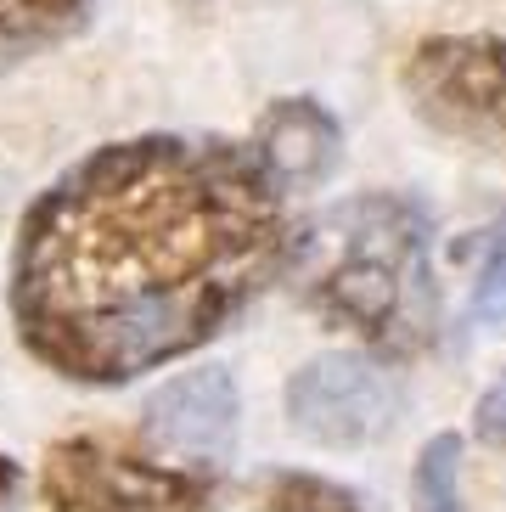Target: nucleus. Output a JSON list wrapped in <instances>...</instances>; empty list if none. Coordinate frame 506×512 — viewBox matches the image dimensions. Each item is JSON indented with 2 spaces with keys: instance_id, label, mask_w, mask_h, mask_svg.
<instances>
[{
  "instance_id": "7",
  "label": "nucleus",
  "mask_w": 506,
  "mask_h": 512,
  "mask_svg": "<svg viewBox=\"0 0 506 512\" xmlns=\"http://www.w3.org/2000/svg\"><path fill=\"white\" fill-rule=\"evenodd\" d=\"M338 147H343V130L327 107L315 102H276L259 124V141H253V158L265 164V175L282 192L293 186H315L327 181L332 164H338Z\"/></svg>"
},
{
  "instance_id": "2",
  "label": "nucleus",
  "mask_w": 506,
  "mask_h": 512,
  "mask_svg": "<svg viewBox=\"0 0 506 512\" xmlns=\"http://www.w3.org/2000/svg\"><path fill=\"white\" fill-rule=\"evenodd\" d=\"M310 304L383 355L428 349L439 327V293L422 214L400 197L343 203L315 237Z\"/></svg>"
},
{
  "instance_id": "9",
  "label": "nucleus",
  "mask_w": 506,
  "mask_h": 512,
  "mask_svg": "<svg viewBox=\"0 0 506 512\" xmlns=\"http://www.w3.org/2000/svg\"><path fill=\"white\" fill-rule=\"evenodd\" d=\"M456 467H462V439L456 434H439L422 445L417 456V512H462V496H456Z\"/></svg>"
},
{
  "instance_id": "13",
  "label": "nucleus",
  "mask_w": 506,
  "mask_h": 512,
  "mask_svg": "<svg viewBox=\"0 0 506 512\" xmlns=\"http://www.w3.org/2000/svg\"><path fill=\"white\" fill-rule=\"evenodd\" d=\"M12 484H17V467L6 462V456H0V496H6V490H12Z\"/></svg>"
},
{
  "instance_id": "3",
  "label": "nucleus",
  "mask_w": 506,
  "mask_h": 512,
  "mask_svg": "<svg viewBox=\"0 0 506 512\" xmlns=\"http://www.w3.org/2000/svg\"><path fill=\"white\" fill-rule=\"evenodd\" d=\"M405 91L417 113L484 152H506V40L495 34H439L411 51Z\"/></svg>"
},
{
  "instance_id": "1",
  "label": "nucleus",
  "mask_w": 506,
  "mask_h": 512,
  "mask_svg": "<svg viewBox=\"0 0 506 512\" xmlns=\"http://www.w3.org/2000/svg\"><path fill=\"white\" fill-rule=\"evenodd\" d=\"M282 259V186L253 152L169 136L102 147L23 220L17 332L57 372L124 383L209 344Z\"/></svg>"
},
{
  "instance_id": "11",
  "label": "nucleus",
  "mask_w": 506,
  "mask_h": 512,
  "mask_svg": "<svg viewBox=\"0 0 506 512\" xmlns=\"http://www.w3.org/2000/svg\"><path fill=\"white\" fill-rule=\"evenodd\" d=\"M473 310H478L484 321H495V327L506 321V237H501V248L490 254V265H484V276H478Z\"/></svg>"
},
{
  "instance_id": "8",
  "label": "nucleus",
  "mask_w": 506,
  "mask_h": 512,
  "mask_svg": "<svg viewBox=\"0 0 506 512\" xmlns=\"http://www.w3.org/2000/svg\"><path fill=\"white\" fill-rule=\"evenodd\" d=\"M85 23V0H0V68L57 46Z\"/></svg>"
},
{
  "instance_id": "4",
  "label": "nucleus",
  "mask_w": 506,
  "mask_h": 512,
  "mask_svg": "<svg viewBox=\"0 0 506 512\" xmlns=\"http://www.w3.org/2000/svg\"><path fill=\"white\" fill-rule=\"evenodd\" d=\"M40 484L57 512H203V501H209V490L192 473L147 462L113 439L51 445Z\"/></svg>"
},
{
  "instance_id": "10",
  "label": "nucleus",
  "mask_w": 506,
  "mask_h": 512,
  "mask_svg": "<svg viewBox=\"0 0 506 512\" xmlns=\"http://www.w3.org/2000/svg\"><path fill=\"white\" fill-rule=\"evenodd\" d=\"M265 512H360V501L332 479L315 473H282L265 490Z\"/></svg>"
},
{
  "instance_id": "12",
  "label": "nucleus",
  "mask_w": 506,
  "mask_h": 512,
  "mask_svg": "<svg viewBox=\"0 0 506 512\" xmlns=\"http://www.w3.org/2000/svg\"><path fill=\"white\" fill-rule=\"evenodd\" d=\"M478 434L495 439V445L506 439V377L495 383L490 394H484V400H478Z\"/></svg>"
},
{
  "instance_id": "5",
  "label": "nucleus",
  "mask_w": 506,
  "mask_h": 512,
  "mask_svg": "<svg viewBox=\"0 0 506 512\" xmlns=\"http://www.w3.org/2000/svg\"><path fill=\"white\" fill-rule=\"evenodd\" d=\"M405 394L366 355H321L287 383V411L321 445H372L394 428Z\"/></svg>"
},
{
  "instance_id": "6",
  "label": "nucleus",
  "mask_w": 506,
  "mask_h": 512,
  "mask_svg": "<svg viewBox=\"0 0 506 512\" xmlns=\"http://www.w3.org/2000/svg\"><path fill=\"white\" fill-rule=\"evenodd\" d=\"M147 434L175 456H225L237 434V389L225 372H186L147 400Z\"/></svg>"
}]
</instances>
